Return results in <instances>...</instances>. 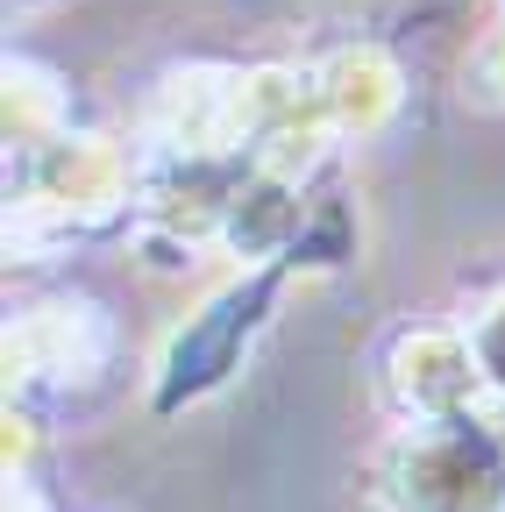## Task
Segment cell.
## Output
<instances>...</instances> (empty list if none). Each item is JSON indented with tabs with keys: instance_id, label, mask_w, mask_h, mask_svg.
Masks as SVG:
<instances>
[{
	"instance_id": "1",
	"label": "cell",
	"mask_w": 505,
	"mask_h": 512,
	"mask_svg": "<svg viewBox=\"0 0 505 512\" xmlns=\"http://www.w3.org/2000/svg\"><path fill=\"white\" fill-rule=\"evenodd\" d=\"M129 207V164L100 136H50L29 157V185L8 207V249L36 256L50 242H79Z\"/></svg>"
},
{
	"instance_id": "2",
	"label": "cell",
	"mask_w": 505,
	"mask_h": 512,
	"mask_svg": "<svg viewBox=\"0 0 505 512\" xmlns=\"http://www.w3.org/2000/svg\"><path fill=\"white\" fill-rule=\"evenodd\" d=\"M271 292H278V271L271 278H249V285H235V292H221L193 328H185L178 342H171V356H164V399H193V392H207V384L235 363V349L249 342V328L264 320V306H271Z\"/></svg>"
},
{
	"instance_id": "3",
	"label": "cell",
	"mask_w": 505,
	"mask_h": 512,
	"mask_svg": "<svg viewBox=\"0 0 505 512\" xmlns=\"http://www.w3.org/2000/svg\"><path fill=\"white\" fill-rule=\"evenodd\" d=\"M477 349L470 335H441V328H420L399 342L392 356V384H399V399L420 413V420H456L463 399L477 392Z\"/></svg>"
},
{
	"instance_id": "4",
	"label": "cell",
	"mask_w": 505,
	"mask_h": 512,
	"mask_svg": "<svg viewBox=\"0 0 505 512\" xmlns=\"http://www.w3.org/2000/svg\"><path fill=\"white\" fill-rule=\"evenodd\" d=\"M100 349H107V328H100V306H86V299L29 306L15 328H8V363L22 377L86 370V363H100Z\"/></svg>"
},
{
	"instance_id": "5",
	"label": "cell",
	"mask_w": 505,
	"mask_h": 512,
	"mask_svg": "<svg viewBox=\"0 0 505 512\" xmlns=\"http://www.w3.org/2000/svg\"><path fill=\"white\" fill-rule=\"evenodd\" d=\"M470 349H477V370L505 384V292L477 313V328H470Z\"/></svg>"
},
{
	"instance_id": "6",
	"label": "cell",
	"mask_w": 505,
	"mask_h": 512,
	"mask_svg": "<svg viewBox=\"0 0 505 512\" xmlns=\"http://www.w3.org/2000/svg\"><path fill=\"white\" fill-rule=\"evenodd\" d=\"M491 86H505V36H498V50H491Z\"/></svg>"
}]
</instances>
